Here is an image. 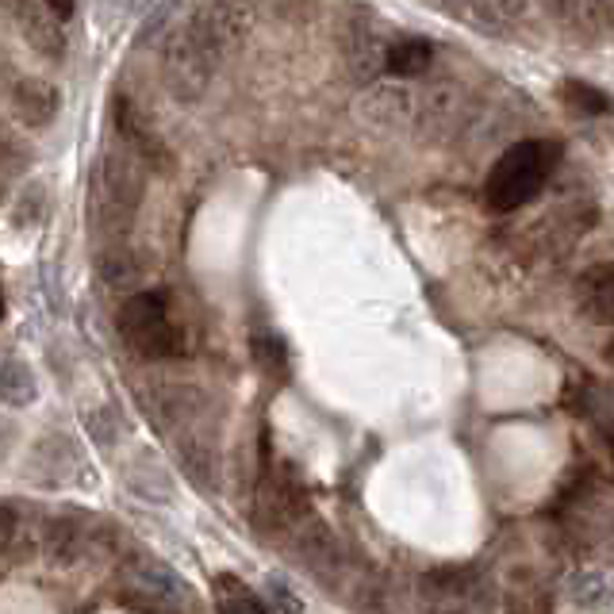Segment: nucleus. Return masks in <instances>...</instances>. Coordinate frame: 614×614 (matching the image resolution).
Instances as JSON below:
<instances>
[{"instance_id": "obj_1", "label": "nucleus", "mask_w": 614, "mask_h": 614, "mask_svg": "<svg viewBox=\"0 0 614 614\" xmlns=\"http://www.w3.org/2000/svg\"><path fill=\"white\" fill-rule=\"evenodd\" d=\"M561 154H565V146L557 138H523L511 150H503L484 177V208L495 216H507V211L538 200L545 181L561 165Z\"/></svg>"}, {"instance_id": "obj_2", "label": "nucleus", "mask_w": 614, "mask_h": 614, "mask_svg": "<svg viewBox=\"0 0 614 614\" xmlns=\"http://www.w3.org/2000/svg\"><path fill=\"white\" fill-rule=\"evenodd\" d=\"M120 339L127 342L131 354L146 357V361H162V357H177L181 354V327L173 323L170 304L158 292H138L127 304L120 307Z\"/></svg>"}, {"instance_id": "obj_3", "label": "nucleus", "mask_w": 614, "mask_h": 614, "mask_svg": "<svg viewBox=\"0 0 614 614\" xmlns=\"http://www.w3.org/2000/svg\"><path fill=\"white\" fill-rule=\"evenodd\" d=\"M576 304H580L584 319L614 327V261H599L576 277Z\"/></svg>"}, {"instance_id": "obj_4", "label": "nucleus", "mask_w": 614, "mask_h": 614, "mask_svg": "<svg viewBox=\"0 0 614 614\" xmlns=\"http://www.w3.org/2000/svg\"><path fill=\"white\" fill-rule=\"evenodd\" d=\"M12 108H16V115L27 127H42V123H50L58 112V89L39 82V77H27V82H20L16 93H12Z\"/></svg>"}, {"instance_id": "obj_5", "label": "nucleus", "mask_w": 614, "mask_h": 614, "mask_svg": "<svg viewBox=\"0 0 614 614\" xmlns=\"http://www.w3.org/2000/svg\"><path fill=\"white\" fill-rule=\"evenodd\" d=\"M430 58H434V50H430L427 39H400L389 47V73H396V77H419V73H427Z\"/></svg>"}, {"instance_id": "obj_6", "label": "nucleus", "mask_w": 614, "mask_h": 614, "mask_svg": "<svg viewBox=\"0 0 614 614\" xmlns=\"http://www.w3.org/2000/svg\"><path fill=\"white\" fill-rule=\"evenodd\" d=\"M561 100H565L568 112L584 115V120H591V115H606L614 108L606 93H599L595 85H584V82H565V85H561Z\"/></svg>"}, {"instance_id": "obj_7", "label": "nucleus", "mask_w": 614, "mask_h": 614, "mask_svg": "<svg viewBox=\"0 0 614 614\" xmlns=\"http://www.w3.org/2000/svg\"><path fill=\"white\" fill-rule=\"evenodd\" d=\"M216 606L226 614H266V603L261 599H254L250 591H246L243 580H235V576H219L216 580Z\"/></svg>"}, {"instance_id": "obj_8", "label": "nucleus", "mask_w": 614, "mask_h": 614, "mask_svg": "<svg viewBox=\"0 0 614 614\" xmlns=\"http://www.w3.org/2000/svg\"><path fill=\"white\" fill-rule=\"evenodd\" d=\"M599 438H603V453H606V477L614 484V419L599 427Z\"/></svg>"}, {"instance_id": "obj_9", "label": "nucleus", "mask_w": 614, "mask_h": 614, "mask_svg": "<svg viewBox=\"0 0 614 614\" xmlns=\"http://www.w3.org/2000/svg\"><path fill=\"white\" fill-rule=\"evenodd\" d=\"M42 4H47V9H54L62 20H70V16H73V0H42Z\"/></svg>"}, {"instance_id": "obj_10", "label": "nucleus", "mask_w": 614, "mask_h": 614, "mask_svg": "<svg viewBox=\"0 0 614 614\" xmlns=\"http://www.w3.org/2000/svg\"><path fill=\"white\" fill-rule=\"evenodd\" d=\"M603 357H606V361H611V365H614V339H611V342H606V349H603Z\"/></svg>"}]
</instances>
